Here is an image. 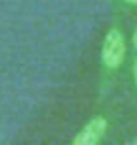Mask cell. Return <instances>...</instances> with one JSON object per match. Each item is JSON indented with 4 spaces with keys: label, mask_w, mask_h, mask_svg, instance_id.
<instances>
[{
    "label": "cell",
    "mask_w": 137,
    "mask_h": 145,
    "mask_svg": "<svg viewBox=\"0 0 137 145\" xmlns=\"http://www.w3.org/2000/svg\"><path fill=\"white\" fill-rule=\"evenodd\" d=\"M126 54V43L124 35L118 29L108 30V34L104 39L102 45V62L108 69L120 67Z\"/></svg>",
    "instance_id": "6da1fadb"
},
{
    "label": "cell",
    "mask_w": 137,
    "mask_h": 145,
    "mask_svg": "<svg viewBox=\"0 0 137 145\" xmlns=\"http://www.w3.org/2000/svg\"><path fill=\"white\" fill-rule=\"evenodd\" d=\"M107 131V120L102 115H96L83 126V129L73 137V145H97Z\"/></svg>",
    "instance_id": "7a4b0ae2"
},
{
    "label": "cell",
    "mask_w": 137,
    "mask_h": 145,
    "mask_svg": "<svg viewBox=\"0 0 137 145\" xmlns=\"http://www.w3.org/2000/svg\"><path fill=\"white\" fill-rule=\"evenodd\" d=\"M132 75H134V81L137 85V59L134 61V67H132Z\"/></svg>",
    "instance_id": "3957f363"
},
{
    "label": "cell",
    "mask_w": 137,
    "mask_h": 145,
    "mask_svg": "<svg viewBox=\"0 0 137 145\" xmlns=\"http://www.w3.org/2000/svg\"><path fill=\"white\" fill-rule=\"evenodd\" d=\"M132 42H134V46L137 48V30L134 32V37H132Z\"/></svg>",
    "instance_id": "277c9868"
},
{
    "label": "cell",
    "mask_w": 137,
    "mask_h": 145,
    "mask_svg": "<svg viewBox=\"0 0 137 145\" xmlns=\"http://www.w3.org/2000/svg\"><path fill=\"white\" fill-rule=\"evenodd\" d=\"M126 3H131V5H137V0H124Z\"/></svg>",
    "instance_id": "5b68a950"
},
{
    "label": "cell",
    "mask_w": 137,
    "mask_h": 145,
    "mask_svg": "<svg viewBox=\"0 0 137 145\" xmlns=\"http://www.w3.org/2000/svg\"><path fill=\"white\" fill-rule=\"evenodd\" d=\"M131 144H134V145H137V137H136V139H134V140H132V142H131Z\"/></svg>",
    "instance_id": "8992f818"
}]
</instances>
